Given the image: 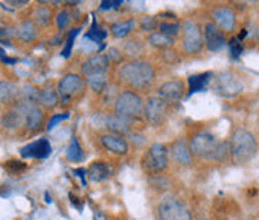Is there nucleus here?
Returning a JSON list of instances; mask_svg holds the SVG:
<instances>
[{"instance_id":"ddd939ff","label":"nucleus","mask_w":259,"mask_h":220,"mask_svg":"<svg viewBox=\"0 0 259 220\" xmlns=\"http://www.w3.org/2000/svg\"><path fill=\"white\" fill-rule=\"evenodd\" d=\"M204 39H205V45L210 51L218 53L222 51L226 47V37L221 32V29H218L213 23L205 24V32H204Z\"/></svg>"},{"instance_id":"ea45409f","label":"nucleus","mask_w":259,"mask_h":220,"mask_svg":"<svg viewBox=\"0 0 259 220\" xmlns=\"http://www.w3.org/2000/svg\"><path fill=\"white\" fill-rule=\"evenodd\" d=\"M202 220H205V219H202Z\"/></svg>"},{"instance_id":"7ed1b4c3","label":"nucleus","mask_w":259,"mask_h":220,"mask_svg":"<svg viewBox=\"0 0 259 220\" xmlns=\"http://www.w3.org/2000/svg\"><path fill=\"white\" fill-rule=\"evenodd\" d=\"M154 78L153 66L144 60H134L126 63L120 71V79L132 89H146Z\"/></svg>"},{"instance_id":"4c0bfd02","label":"nucleus","mask_w":259,"mask_h":220,"mask_svg":"<svg viewBox=\"0 0 259 220\" xmlns=\"http://www.w3.org/2000/svg\"><path fill=\"white\" fill-rule=\"evenodd\" d=\"M156 26H157V23H156V20L151 18V17H147V18H144V20L141 21V29H143L144 32H151V30H154Z\"/></svg>"},{"instance_id":"6ab92c4d","label":"nucleus","mask_w":259,"mask_h":220,"mask_svg":"<svg viewBox=\"0 0 259 220\" xmlns=\"http://www.w3.org/2000/svg\"><path fill=\"white\" fill-rule=\"evenodd\" d=\"M112 174L111 166L104 160H96L89 166V177L92 182H104Z\"/></svg>"},{"instance_id":"4468645a","label":"nucleus","mask_w":259,"mask_h":220,"mask_svg":"<svg viewBox=\"0 0 259 220\" xmlns=\"http://www.w3.org/2000/svg\"><path fill=\"white\" fill-rule=\"evenodd\" d=\"M213 20H214V26L219 29H222L225 32H232L235 24H237V18L235 14L232 12V9L226 8V6H219L213 11Z\"/></svg>"},{"instance_id":"9b49d317","label":"nucleus","mask_w":259,"mask_h":220,"mask_svg":"<svg viewBox=\"0 0 259 220\" xmlns=\"http://www.w3.org/2000/svg\"><path fill=\"white\" fill-rule=\"evenodd\" d=\"M185 95V84L182 81H168L162 84L157 90V98L165 104L179 102Z\"/></svg>"},{"instance_id":"39448f33","label":"nucleus","mask_w":259,"mask_h":220,"mask_svg":"<svg viewBox=\"0 0 259 220\" xmlns=\"http://www.w3.org/2000/svg\"><path fill=\"white\" fill-rule=\"evenodd\" d=\"M144 169L151 174H159L168 166V148L160 143H154L148 147L143 157Z\"/></svg>"},{"instance_id":"72a5a7b5","label":"nucleus","mask_w":259,"mask_h":220,"mask_svg":"<svg viewBox=\"0 0 259 220\" xmlns=\"http://www.w3.org/2000/svg\"><path fill=\"white\" fill-rule=\"evenodd\" d=\"M105 32L102 30V29H99V27H96V23L93 21V26H92V30L85 35V37H89V39H93L95 42H101L104 37H105Z\"/></svg>"},{"instance_id":"5701e85b","label":"nucleus","mask_w":259,"mask_h":220,"mask_svg":"<svg viewBox=\"0 0 259 220\" xmlns=\"http://www.w3.org/2000/svg\"><path fill=\"white\" fill-rule=\"evenodd\" d=\"M105 124H107V129L114 134V135H123L129 130V121L127 120H123L117 115H110L107 117L105 120Z\"/></svg>"},{"instance_id":"c85d7f7f","label":"nucleus","mask_w":259,"mask_h":220,"mask_svg":"<svg viewBox=\"0 0 259 220\" xmlns=\"http://www.w3.org/2000/svg\"><path fill=\"white\" fill-rule=\"evenodd\" d=\"M180 30H182V27L179 23H160L159 24V33L166 35V36H176L180 33Z\"/></svg>"},{"instance_id":"6e6552de","label":"nucleus","mask_w":259,"mask_h":220,"mask_svg":"<svg viewBox=\"0 0 259 220\" xmlns=\"http://www.w3.org/2000/svg\"><path fill=\"white\" fill-rule=\"evenodd\" d=\"M183 30V50L187 54H196L202 50V33L196 23L186 20L180 26Z\"/></svg>"},{"instance_id":"7c9ffc66","label":"nucleus","mask_w":259,"mask_h":220,"mask_svg":"<svg viewBox=\"0 0 259 220\" xmlns=\"http://www.w3.org/2000/svg\"><path fill=\"white\" fill-rule=\"evenodd\" d=\"M241 53H243V47H241L240 39L238 37H232L229 40V54H231V57L235 60V59H238L241 56Z\"/></svg>"},{"instance_id":"dca6fc26","label":"nucleus","mask_w":259,"mask_h":220,"mask_svg":"<svg viewBox=\"0 0 259 220\" xmlns=\"http://www.w3.org/2000/svg\"><path fill=\"white\" fill-rule=\"evenodd\" d=\"M101 143L110 153L117 154V156H123V154H126L129 151V146H127L126 140L123 137H120V135H114V134L104 135L101 138Z\"/></svg>"},{"instance_id":"9d476101","label":"nucleus","mask_w":259,"mask_h":220,"mask_svg":"<svg viewBox=\"0 0 259 220\" xmlns=\"http://www.w3.org/2000/svg\"><path fill=\"white\" fill-rule=\"evenodd\" d=\"M144 115L147 118V121L151 126H160L165 121L166 117V104L162 102L157 96L150 98L146 102V107H143Z\"/></svg>"},{"instance_id":"f03ea898","label":"nucleus","mask_w":259,"mask_h":220,"mask_svg":"<svg viewBox=\"0 0 259 220\" xmlns=\"http://www.w3.org/2000/svg\"><path fill=\"white\" fill-rule=\"evenodd\" d=\"M229 150L235 163H247L256 154L258 150L256 138L252 132L246 129H237L231 137Z\"/></svg>"},{"instance_id":"e433bc0d","label":"nucleus","mask_w":259,"mask_h":220,"mask_svg":"<svg viewBox=\"0 0 259 220\" xmlns=\"http://www.w3.org/2000/svg\"><path fill=\"white\" fill-rule=\"evenodd\" d=\"M105 57H107V60H108L110 65H111V63H120V60H121V53H120L117 48H110Z\"/></svg>"},{"instance_id":"f8f14e48","label":"nucleus","mask_w":259,"mask_h":220,"mask_svg":"<svg viewBox=\"0 0 259 220\" xmlns=\"http://www.w3.org/2000/svg\"><path fill=\"white\" fill-rule=\"evenodd\" d=\"M110 68V63L107 60L105 56L102 54H98V56H93L90 57L89 60H85L81 66V73L85 76V78H90V76H98V75H105L107 71Z\"/></svg>"},{"instance_id":"bb28decb","label":"nucleus","mask_w":259,"mask_h":220,"mask_svg":"<svg viewBox=\"0 0 259 220\" xmlns=\"http://www.w3.org/2000/svg\"><path fill=\"white\" fill-rule=\"evenodd\" d=\"M148 42H150V45H153V47H156V48H163V50H166V48L172 47L176 40H174V37L162 35V33H159V32H154V33H150Z\"/></svg>"},{"instance_id":"c756f323","label":"nucleus","mask_w":259,"mask_h":220,"mask_svg":"<svg viewBox=\"0 0 259 220\" xmlns=\"http://www.w3.org/2000/svg\"><path fill=\"white\" fill-rule=\"evenodd\" d=\"M87 84H89L95 92H101V90L107 85V78H105V75L90 76V78H87Z\"/></svg>"},{"instance_id":"a211bd4d","label":"nucleus","mask_w":259,"mask_h":220,"mask_svg":"<svg viewBox=\"0 0 259 220\" xmlns=\"http://www.w3.org/2000/svg\"><path fill=\"white\" fill-rule=\"evenodd\" d=\"M171 156L174 159L176 163L182 165V166H187L192 163V153L190 148L186 144L183 140H177L172 146H171Z\"/></svg>"},{"instance_id":"473e14b6","label":"nucleus","mask_w":259,"mask_h":220,"mask_svg":"<svg viewBox=\"0 0 259 220\" xmlns=\"http://www.w3.org/2000/svg\"><path fill=\"white\" fill-rule=\"evenodd\" d=\"M69 21H71V15H69V12H68V11H62V12H59V14H57L56 24H57V27H59L60 30L66 29V26L69 24Z\"/></svg>"},{"instance_id":"cd10ccee","label":"nucleus","mask_w":259,"mask_h":220,"mask_svg":"<svg viewBox=\"0 0 259 220\" xmlns=\"http://www.w3.org/2000/svg\"><path fill=\"white\" fill-rule=\"evenodd\" d=\"M66 157L71 162H81L84 159V151H82V148L79 146L76 137H72V140H71V144H69L68 150H66Z\"/></svg>"},{"instance_id":"1a4fd4ad","label":"nucleus","mask_w":259,"mask_h":220,"mask_svg":"<svg viewBox=\"0 0 259 220\" xmlns=\"http://www.w3.org/2000/svg\"><path fill=\"white\" fill-rule=\"evenodd\" d=\"M85 89V81L76 75V73H68L65 75L60 82H59V96L63 101H69L71 98H75L78 95H81Z\"/></svg>"},{"instance_id":"20e7f679","label":"nucleus","mask_w":259,"mask_h":220,"mask_svg":"<svg viewBox=\"0 0 259 220\" xmlns=\"http://www.w3.org/2000/svg\"><path fill=\"white\" fill-rule=\"evenodd\" d=\"M143 99L134 92H121L115 99V115L123 120H131L143 112Z\"/></svg>"},{"instance_id":"2f4dec72","label":"nucleus","mask_w":259,"mask_h":220,"mask_svg":"<svg viewBox=\"0 0 259 220\" xmlns=\"http://www.w3.org/2000/svg\"><path fill=\"white\" fill-rule=\"evenodd\" d=\"M78 33H79V29H75V30H72V32L68 35V37H66V47H65V50L62 51V56H63L65 59H68V57L71 56L72 45H74L75 37H76V35H78Z\"/></svg>"},{"instance_id":"b1692460","label":"nucleus","mask_w":259,"mask_h":220,"mask_svg":"<svg viewBox=\"0 0 259 220\" xmlns=\"http://www.w3.org/2000/svg\"><path fill=\"white\" fill-rule=\"evenodd\" d=\"M18 90L12 82L0 81V104H11L18 98Z\"/></svg>"},{"instance_id":"2eb2a0df","label":"nucleus","mask_w":259,"mask_h":220,"mask_svg":"<svg viewBox=\"0 0 259 220\" xmlns=\"http://www.w3.org/2000/svg\"><path fill=\"white\" fill-rule=\"evenodd\" d=\"M51 144L47 138H40L35 143L21 148V156L29 159V157H36V159H45L51 154Z\"/></svg>"},{"instance_id":"0eeeda50","label":"nucleus","mask_w":259,"mask_h":220,"mask_svg":"<svg viewBox=\"0 0 259 220\" xmlns=\"http://www.w3.org/2000/svg\"><path fill=\"white\" fill-rule=\"evenodd\" d=\"M157 214L160 220H192L190 211L174 198L163 199L157 207Z\"/></svg>"},{"instance_id":"f257e3e1","label":"nucleus","mask_w":259,"mask_h":220,"mask_svg":"<svg viewBox=\"0 0 259 220\" xmlns=\"http://www.w3.org/2000/svg\"><path fill=\"white\" fill-rule=\"evenodd\" d=\"M190 153L210 160H223L228 154V144L210 132H199L190 140Z\"/></svg>"},{"instance_id":"58836bf2","label":"nucleus","mask_w":259,"mask_h":220,"mask_svg":"<svg viewBox=\"0 0 259 220\" xmlns=\"http://www.w3.org/2000/svg\"><path fill=\"white\" fill-rule=\"evenodd\" d=\"M123 2H102L101 3V9H114V8H118L121 6Z\"/></svg>"},{"instance_id":"4be33fe9","label":"nucleus","mask_w":259,"mask_h":220,"mask_svg":"<svg viewBox=\"0 0 259 220\" xmlns=\"http://www.w3.org/2000/svg\"><path fill=\"white\" fill-rule=\"evenodd\" d=\"M37 102L45 108H54L59 104V93L51 87L42 89L37 93Z\"/></svg>"},{"instance_id":"c9c22d12","label":"nucleus","mask_w":259,"mask_h":220,"mask_svg":"<svg viewBox=\"0 0 259 220\" xmlns=\"http://www.w3.org/2000/svg\"><path fill=\"white\" fill-rule=\"evenodd\" d=\"M35 15H36V21L40 24H47L50 21V11L47 8H37Z\"/></svg>"},{"instance_id":"aec40b11","label":"nucleus","mask_w":259,"mask_h":220,"mask_svg":"<svg viewBox=\"0 0 259 220\" xmlns=\"http://www.w3.org/2000/svg\"><path fill=\"white\" fill-rule=\"evenodd\" d=\"M211 76H213V72H204L198 73V75H192L189 78V95H193V93H198V92L205 90L207 84L211 81Z\"/></svg>"},{"instance_id":"f3484780","label":"nucleus","mask_w":259,"mask_h":220,"mask_svg":"<svg viewBox=\"0 0 259 220\" xmlns=\"http://www.w3.org/2000/svg\"><path fill=\"white\" fill-rule=\"evenodd\" d=\"M26 121V114L21 110H18L17 107H14L12 110L3 112L0 123L5 129L8 130H17L23 126V123Z\"/></svg>"},{"instance_id":"a878e982","label":"nucleus","mask_w":259,"mask_h":220,"mask_svg":"<svg viewBox=\"0 0 259 220\" xmlns=\"http://www.w3.org/2000/svg\"><path fill=\"white\" fill-rule=\"evenodd\" d=\"M135 27V21L134 20H127V21H118L114 23L111 26V33L115 37L121 39V37L127 36Z\"/></svg>"},{"instance_id":"412c9836","label":"nucleus","mask_w":259,"mask_h":220,"mask_svg":"<svg viewBox=\"0 0 259 220\" xmlns=\"http://www.w3.org/2000/svg\"><path fill=\"white\" fill-rule=\"evenodd\" d=\"M42 124H44V111L40 110L37 105H35L26 114V126L29 130L35 132L37 129H40Z\"/></svg>"},{"instance_id":"423d86ee","label":"nucleus","mask_w":259,"mask_h":220,"mask_svg":"<svg viewBox=\"0 0 259 220\" xmlns=\"http://www.w3.org/2000/svg\"><path fill=\"white\" fill-rule=\"evenodd\" d=\"M213 89L222 98H235L244 89L241 79L232 72H221L211 78Z\"/></svg>"},{"instance_id":"393cba45","label":"nucleus","mask_w":259,"mask_h":220,"mask_svg":"<svg viewBox=\"0 0 259 220\" xmlns=\"http://www.w3.org/2000/svg\"><path fill=\"white\" fill-rule=\"evenodd\" d=\"M36 26L33 21H23L20 27L17 29V36L24 42H30L36 37Z\"/></svg>"},{"instance_id":"f704fd0d","label":"nucleus","mask_w":259,"mask_h":220,"mask_svg":"<svg viewBox=\"0 0 259 220\" xmlns=\"http://www.w3.org/2000/svg\"><path fill=\"white\" fill-rule=\"evenodd\" d=\"M66 118H69V112H63V114H56V115H53L51 120H50L48 124H47V129H48V130L54 129L60 121H63V120H66Z\"/></svg>"}]
</instances>
